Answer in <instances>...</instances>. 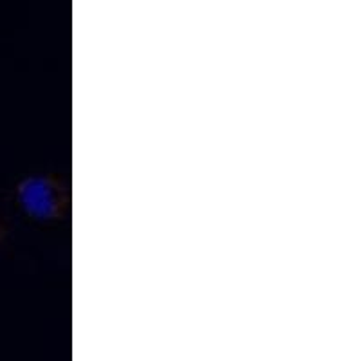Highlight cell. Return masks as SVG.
Returning <instances> with one entry per match:
<instances>
[{
	"mask_svg": "<svg viewBox=\"0 0 361 361\" xmlns=\"http://www.w3.org/2000/svg\"><path fill=\"white\" fill-rule=\"evenodd\" d=\"M15 204L27 221L38 226H54L71 209V188L56 173L38 172L22 177L15 185Z\"/></svg>",
	"mask_w": 361,
	"mask_h": 361,
	"instance_id": "obj_1",
	"label": "cell"
},
{
	"mask_svg": "<svg viewBox=\"0 0 361 361\" xmlns=\"http://www.w3.org/2000/svg\"><path fill=\"white\" fill-rule=\"evenodd\" d=\"M4 238H6V224L4 221H2V217H0V244L4 243Z\"/></svg>",
	"mask_w": 361,
	"mask_h": 361,
	"instance_id": "obj_2",
	"label": "cell"
}]
</instances>
